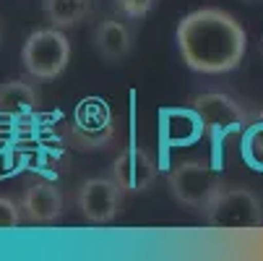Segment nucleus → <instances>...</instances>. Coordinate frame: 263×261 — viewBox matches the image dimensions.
I'll list each match as a JSON object with an SVG mask.
<instances>
[{
  "mask_svg": "<svg viewBox=\"0 0 263 261\" xmlns=\"http://www.w3.org/2000/svg\"><path fill=\"white\" fill-rule=\"evenodd\" d=\"M167 185H170V194L175 196L177 204L193 209V212H206V206L211 204V199L219 194V188L224 183L209 162L182 160L170 170Z\"/></svg>",
  "mask_w": 263,
  "mask_h": 261,
  "instance_id": "5",
  "label": "nucleus"
},
{
  "mask_svg": "<svg viewBox=\"0 0 263 261\" xmlns=\"http://www.w3.org/2000/svg\"><path fill=\"white\" fill-rule=\"evenodd\" d=\"M182 63L196 73H230L248 50V34L242 24L221 8H198L187 13L175 31Z\"/></svg>",
  "mask_w": 263,
  "mask_h": 261,
  "instance_id": "1",
  "label": "nucleus"
},
{
  "mask_svg": "<svg viewBox=\"0 0 263 261\" xmlns=\"http://www.w3.org/2000/svg\"><path fill=\"white\" fill-rule=\"evenodd\" d=\"M157 162L154 157L146 152L143 146L130 144L125 152L118 154V160L112 162V178L120 183V188L125 194H143L157 183Z\"/></svg>",
  "mask_w": 263,
  "mask_h": 261,
  "instance_id": "8",
  "label": "nucleus"
},
{
  "mask_svg": "<svg viewBox=\"0 0 263 261\" xmlns=\"http://www.w3.org/2000/svg\"><path fill=\"white\" fill-rule=\"evenodd\" d=\"M97 8V0H42V13L50 26L70 29L84 24Z\"/></svg>",
  "mask_w": 263,
  "mask_h": 261,
  "instance_id": "12",
  "label": "nucleus"
},
{
  "mask_svg": "<svg viewBox=\"0 0 263 261\" xmlns=\"http://www.w3.org/2000/svg\"><path fill=\"white\" fill-rule=\"evenodd\" d=\"M125 16H104L94 29V47L107 63H120L133 50V26Z\"/></svg>",
  "mask_w": 263,
  "mask_h": 261,
  "instance_id": "10",
  "label": "nucleus"
},
{
  "mask_svg": "<svg viewBox=\"0 0 263 261\" xmlns=\"http://www.w3.org/2000/svg\"><path fill=\"white\" fill-rule=\"evenodd\" d=\"M40 105V89L26 79H8L0 84V115L24 118Z\"/></svg>",
  "mask_w": 263,
  "mask_h": 261,
  "instance_id": "11",
  "label": "nucleus"
},
{
  "mask_svg": "<svg viewBox=\"0 0 263 261\" xmlns=\"http://www.w3.org/2000/svg\"><path fill=\"white\" fill-rule=\"evenodd\" d=\"M18 204L24 217L34 225H52L63 217V194L52 180H31Z\"/></svg>",
  "mask_w": 263,
  "mask_h": 261,
  "instance_id": "9",
  "label": "nucleus"
},
{
  "mask_svg": "<svg viewBox=\"0 0 263 261\" xmlns=\"http://www.w3.org/2000/svg\"><path fill=\"white\" fill-rule=\"evenodd\" d=\"M206 225L224 233H248L263 225V204L248 185H221L203 212Z\"/></svg>",
  "mask_w": 263,
  "mask_h": 261,
  "instance_id": "2",
  "label": "nucleus"
},
{
  "mask_svg": "<svg viewBox=\"0 0 263 261\" xmlns=\"http://www.w3.org/2000/svg\"><path fill=\"white\" fill-rule=\"evenodd\" d=\"M240 154H242V160L250 170L263 172V113L253 115L248 128L242 131Z\"/></svg>",
  "mask_w": 263,
  "mask_h": 261,
  "instance_id": "13",
  "label": "nucleus"
},
{
  "mask_svg": "<svg viewBox=\"0 0 263 261\" xmlns=\"http://www.w3.org/2000/svg\"><path fill=\"white\" fill-rule=\"evenodd\" d=\"M125 191L115 178H86L76 191V206L91 225H107L123 209Z\"/></svg>",
  "mask_w": 263,
  "mask_h": 261,
  "instance_id": "7",
  "label": "nucleus"
},
{
  "mask_svg": "<svg viewBox=\"0 0 263 261\" xmlns=\"http://www.w3.org/2000/svg\"><path fill=\"white\" fill-rule=\"evenodd\" d=\"M73 144L84 152L94 149H107L115 136V120L104 99L99 97H86L73 113V126H70Z\"/></svg>",
  "mask_w": 263,
  "mask_h": 261,
  "instance_id": "6",
  "label": "nucleus"
},
{
  "mask_svg": "<svg viewBox=\"0 0 263 261\" xmlns=\"http://www.w3.org/2000/svg\"><path fill=\"white\" fill-rule=\"evenodd\" d=\"M21 219H24L21 204H16V201L8 199V196H0V230H13V228H18Z\"/></svg>",
  "mask_w": 263,
  "mask_h": 261,
  "instance_id": "15",
  "label": "nucleus"
},
{
  "mask_svg": "<svg viewBox=\"0 0 263 261\" xmlns=\"http://www.w3.org/2000/svg\"><path fill=\"white\" fill-rule=\"evenodd\" d=\"M70 60V40L65 29H34L21 47V65L34 81L58 79Z\"/></svg>",
  "mask_w": 263,
  "mask_h": 261,
  "instance_id": "3",
  "label": "nucleus"
},
{
  "mask_svg": "<svg viewBox=\"0 0 263 261\" xmlns=\"http://www.w3.org/2000/svg\"><path fill=\"white\" fill-rule=\"evenodd\" d=\"M159 0H115V8L120 11V16L130 19V21H141L154 11V6Z\"/></svg>",
  "mask_w": 263,
  "mask_h": 261,
  "instance_id": "14",
  "label": "nucleus"
},
{
  "mask_svg": "<svg viewBox=\"0 0 263 261\" xmlns=\"http://www.w3.org/2000/svg\"><path fill=\"white\" fill-rule=\"evenodd\" d=\"M191 110L196 113L203 133L219 144L235 133H242L250 123V113L230 94L224 92H203L191 99Z\"/></svg>",
  "mask_w": 263,
  "mask_h": 261,
  "instance_id": "4",
  "label": "nucleus"
}]
</instances>
